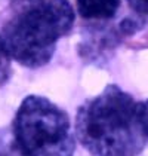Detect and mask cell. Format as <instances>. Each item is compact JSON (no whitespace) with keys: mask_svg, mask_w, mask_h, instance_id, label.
Segmentation results:
<instances>
[{"mask_svg":"<svg viewBox=\"0 0 148 156\" xmlns=\"http://www.w3.org/2000/svg\"><path fill=\"white\" fill-rule=\"evenodd\" d=\"M76 135L93 156H138L148 141L142 103L119 86L108 85L80 106Z\"/></svg>","mask_w":148,"mask_h":156,"instance_id":"1","label":"cell"},{"mask_svg":"<svg viewBox=\"0 0 148 156\" xmlns=\"http://www.w3.org/2000/svg\"><path fill=\"white\" fill-rule=\"evenodd\" d=\"M68 0H11L0 30V42L9 58L30 69L48 64L58 40L73 27Z\"/></svg>","mask_w":148,"mask_h":156,"instance_id":"2","label":"cell"},{"mask_svg":"<svg viewBox=\"0 0 148 156\" xmlns=\"http://www.w3.org/2000/svg\"><path fill=\"white\" fill-rule=\"evenodd\" d=\"M13 137L25 156H73L74 135L67 113L40 95L27 97L16 112Z\"/></svg>","mask_w":148,"mask_h":156,"instance_id":"3","label":"cell"},{"mask_svg":"<svg viewBox=\"0 0 148 156\" xmlns=\"http://www.w3.org/2000/svg\"><path fill=\"white\" fill-rule=\"evenodd\" d=\"M76 5L85 20H110L119 11L120 0H76Z\"/></svg>","mask_w":148,"mask_h":156,"instance_id":"4","label":"cell"},{"mask_svg":"<svg viewBox=\"0 0 148 156\" xmlns=\"http://www.w3.org/2000/svg\"><path fill=\"white\" fill-rule=\"evenodd\" d=\"M0 156H25L13 134L8 131L0 132Z\"/></svg>","mask_w":148,"mask_h":156,"instance_id":"5","label":"cell"},{"mask_svg":"<svg viewBox=\"0 0 148 156\" xmlns=\"http://www.w3.org/2000/svg\"><path fill=\"white\" fill-rule=\"evenodd\" d=\"M11 76V58L0 42V86L8 82Z\"/></svg>","mask_w":148,"mask_h":156,"instance_id":"6","label":"cell"},{"mask_svg":"<svg viewBox=\"0 0 148 156\" xmlns=\"http://www.w3.org/2000/svg\"><path fill=\"white\" fill-rule=\"evenodd\" d=\"M129 6L141 15H148V0H127Z\"/></svg>","mask_w":148,"mask_h":156,"instance_id":"7","label":"cell"},{"mask_svg":"<svg viewBox=\"0 0 148 156\" xmlns=\"http://www.w3.org/2000/svg\"><path fill=\"white\" fill-rule=\"evenodd\" d=\"M142 120H144V126H145L147 140H148V100L142 104Z\"/></svg>","mask_w":148,"mask_h":156,"instance_id":"8","label":"cell"}]
</instances>
